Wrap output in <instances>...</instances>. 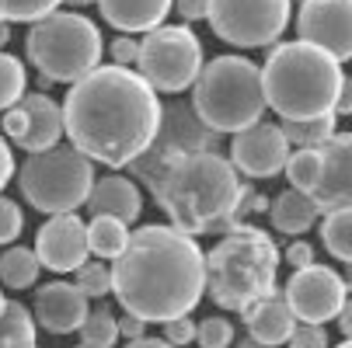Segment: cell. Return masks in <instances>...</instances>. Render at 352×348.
<instances>
[{"label":"cell","instance_id":"cell-1","mask_svg":"<svg viewBox=\"0 0 352 348\" xmlns=\"http://www.w3.org/2000/svg\"><path fill=\"white\" fill-rule=\"evenodd\" d=\"M161 97L129 67H98L77 84H70L63 102L67 139L94 164L129 167L161 126Z\"/></svg>","mask_w":352,"mask_h":348},{"label":"cell","instance_id":"cell-2","mask_svg":"<svg viewBox=\"0 0 352 348\" xmlns=\"http://www.w3.org/2000/svg\"><path fill=\"white\" fill-rule=\"evenodd\" d=\"M112 279V292L126 314L146 324H164L192 314V307L203 300L206 255L195 237L175 230L171 223L140 227L116 258Z\"/></svg>","mask_w":352,"mask_h":348},{"label":"cell","instance_id":"cell-3","mask_svg":"<svg viewBox=\"0 0 352 348\" xmlns=\"http://www.w3.org/2000/svg\"><path fill=\"white\" fill-rule=\"evenodd\" d=\"M161 213H168V223L188 237L206 233H227L234 223H241V202L248 195V185H241V174L230 157L217 150H195L168 161L154 181L146 185Z\"/></svg>","mask_w":352,"mask_h":348},{"label":"cell","instance_id":"cell-4","mask_svg":"<svg viewBox=\"0 0 352 348\" xmlns=\"http://www.w3.org/2000/svg\"><path fill=\"white\" fill-rule=\"evenodd\" d=\"M262 80H265L269 108L283 122H300V119H321L335 112L345 73L331 53L296 38V42L272 45V53L262 67Z\"/></svg>","mask_w":352,"mask_h":348},{"label":"cell","instance_id":"cell-5","mask_svg":"<svg viewBox=\"0 0 352 348\" xmlns=\"http://www.w3.org/2000/svg\"><path fill=\"white\" fill-rule=\"evenodd\" d=\"M279 247L258 230L234 223L206 255V292L223 310H248L276 292Z\"/></svg>","mask_w":352,"mask_h":348},{"label":"cell","instance_id":"cell-6","mask_svg":"<svg viewBox=\"0 0 352 348\" xmlns=\"http://www.w3.org/2000/svg\"><path fill=\"white\" fill-rule=\"evenodd\" d=\"M192 105L199 119L220 136L262 122V115L269 112L262 67H255L248 56L210 60L192 87Z\"/></svg>","mask_w":352,"mask_h":348},{"label":"cell","instance_id":"cell-7","mask_svg":"<svg viewBox=\"0 0 352 348\" xmlns=\"http://www.w3.org/2000/svg\"><path fill=\"white\" fill-rule=\"evenodd\" d=\"M25 53L42 77L60 84H77L80 77L102 67L105 42L91 18L77 11H53L49 18L28 28Z\"/></svg>","mask_w":352,"mask_h":348},{"label":"cell","instance_id":"cell-8","mask_svg":"<svg viewBox=\"0 0 352 348\" xmlns=\"http://www.w3.org/2000/svg\"><path fill=\"white\" fill-rule=\"evenodd\" d=\"M14 178L32 209L60 216L87 202L94 188V161L80 154L74 143H56L42 154H28Z\"/></svg>","mask_w":352,"mask_h":348},{"label":"cell","instance_id":"cell-9","mask_svg":"<svg viewBox=\"0 0 352 348\" xmlns=\"http://www.w3.org/2000/svg\"><path fill=\"white\" fill-rule=\"evenodd\" d=\"M140 77L157 94H182L203 73V42L188 25H161L140 38Z\"/></svg>","mask_w":352,"mask_h":348},{"label":"cell","instance_id":"cell-10","mask_svg":"<svg viewBox=\"0 0 352 348\" xmlns=\"http://www.w3.org/2000/svg\"><path fill=\"white\" fill-rule=\"evenodd\" d=\"M293 0H210V28L237 49L276 45L289 28Z\"/></svg>","mask_w":352,"mask_h":348},{"label":"cell","instance_id":"cell-11","mask_svg":"<svg viewBox=\"0 0 352 348\" xmlns=\"http://www.w3.org/2000/svg\"><path fill=\"white\" fill-rule=\"evenodd\" d=\"M217 143H220V132L210 129L203 119H199L195 105H185V102H171L164 112H161V126H157V136L154 143H150V150L140 154L129 171L140 178V185L146 188L150 181H154V174L182 157V154H195V150H217Z\"/></svg>","mask_w":352,"mask_h":348},{"label":"cell","instance_id":"cell-12","mask_svg":"<svg viewBox=\"0 0 352 348\" xmlns=\"http://www.w3.org/2000/svg\"><path fill=\"white\" fill-rule=\"evenodd\" d=\"M345 279L328 268V265H307V268H296L286 282V303L296 314L300 324H328L342 314L345 307Z\"/></svg>","mask_w":352,"mask_h":348},{"label":"cell","instance_id":"cell-13","mask_svg":"<svg viewBox=\"0 0 352 348\" xmlns=\"http://www.w3.org/2000/svg\"><path fill=\"white\" fill-rule=\"evenodd\" d=\"M296 32L338 63L352 60V0H300Z\"/></svg>","mask_w":352,"mask_h":348},{"label":"cell","instance_id":"cell-14","mask_svg":"<svg viewBox=\"0 0 352 348\" xmlns=\"http://www.w3.org/2000/svg\"><path fill=\"white\" fill-rule=\"evenodd\" d=\"M289 139L276 122H255L230 139V161L244 178H276L289 164Z\"/></svg>","mask_w":352,"mask_h":348},{"label":"cell","instance_id":"cell-15","mask_svg":"<svg viewBox=\"0 0 352 348\" xmlns=\"http://www.w3.org/2000/svg\"><path fill=\"white\" fill-rule=\"evenodd\" d=\"M35 255L42 262V268L49 272H77L91 247H87V223L77 216V213H60V216H49L42 227H38V237H35Z\"/></svg>","mask_w":352,"mask_h":348},{"label":"cell","instance_id":"cell-16","mask_svg":"<svg viewBox=\"0 0 352 348\" xmlns=\"http://www.w3.org/2000/svg\"><path fill=\"white\" fill-rule=\"evenodd\" d=\"M314 198L321 213L352 209V132H335L321 146V181Z\"/></svg>","mask_w":352,"mask_h":348},{"label":"cell","instance_id":"cell-17","mask_svg":"<svg viewBox=\"0 0 352 348\" xmlns=\"http://www.w3.org/2000/svg\"><path fill=\"white\" fill-rule=\"evenodd\" d=\"M32 314L45 331L70 334V331L84 327L91 307H87V296L77 289V282H45L35 289Z\"/></svg>","mask_w":352,"mask_h":348},{"label":"cell","instance_id":"cell-18","mask_svg":"<svg viewBox=\"0 0 352 348\" xmlns=\"http://www.w3.org/2000/svg\"><path fill=\"white\" fill-rule=\"evenodd\" d=\"M244 314V324H248V334L255 338V341H262L265 348H279V345H289V338H293V331H296V314L289 310V303H286V296H279V292H272V296H265V300H258V303H251L248 310H241Z\"/></svg>","mask_w":352,"mask_h":348},{"label":"cell","instance_id":"cell-19","mask_svg":"<svg viewBox=\"0 0 352 348\" xmlns=\"http://www.w3.org/2000/svg\"><path fill=\"white\" fill-rule=\"evenodd\" d=\"M18 105L28 115V132L21 139V150L42 154V150H49V146H56L63 139V132H67V126H63V105H56L49 94L32 91V94L21 97Z\"/></svg>","mask_w":352,"mask_h":348},{"label":"cell","instance_id":"cell-20","mask_svg":"<svg viewBox=\"0 0 352 348\" xmlns=\"http://www.w3.org/2000/svg\"><path fill=\"white\" fill-rule=\"evenodd\" d=\"M84 206H87L91 216H116V220H122V223H136L140 213H143L140 185L129 181V178H122V174L98 178Z\"/></svg>","mask_w":352,"mask_h":348},{"label":"cell","instance_id":"cell-21","mask_svg":"<svg viewBox=\"0 0 352 348\" xmlns=\"http://www.w3.org/2000/svg\"><path fill=\"white\" fill-rule=\"evenodd\" d=\"M171 8H175V0H98L102 18L126 35H146V32L161 28Z\"/></svg>","mask_w":352,"mask_h":348},{"label":"cell","instance_id":"cell-22","mask_svg":"<svg viewBox=\"0 0 352 348\" xmlns=\"http://www.w3.org/2000/svg\"><path fill=\"white\" fill-rule=\"evenodd\" d=\"M321 206H318V198L307 195V192H296V188H286L272 198V206H269V223L286 233V237H300V233H307L318 220H321Z\"/></svg>","mask_w":352,"mask_h":348},{"label":"cell","instance_id":"cell-23","mask_svg":"<svg viewBox=\"0 0 352 348\" xmlns=\"http://www.w3.org/2000/svg\"><path fill=\"white\" fill-rule=\"evenodd\" d=\"M129 237H133L129 223H122L116 216H91V223H87V247L102 262H116L126 251Z\"/></svg>","mask_w":352,"mask_h":348},{"label":"cell","instance_id":"cell-24","mask_svg":"<svg viewBox=\"0 0 352 348\" xmlns=\"http://www.w3.org/2000/svg\"><path fill=\"white\" fill-rule=\"evenodd\" d=\"M321 244L331 258L352 265V209H331L321 216Z\"/></svg>","mask_w":352,"mask_h":348},{"label":"cell","instance_id":"cell-25","mask_svg":"<svg viewBox=\"0 0 352 348\" xmlns=\"http://www.w3.org/2000/svg\"><path fill=\"white\" fill-rule=\"evenodd\" d=\"M42 272V262L35 255V247L28 251V247H11V251H4V258H0V282H4L8 289H28L35 286Z\"/></svg>","mask_w":352,"mask_h":348},{"label":"cell","instance_id":"cell-26","mask_svg":"<svg viewBox=\"0 0 352 348\" xmlns=\"http://www.w3.org/2000/svg\"><path fill=\"white\" fill-rule=\"evenodd\" d=\"M0 348H35V314L25 303H8L0 314Z\"/></svg>","mask_w":352,"mask_h":348},{"label":"cell","instance_id":"cell-27","mask_svg":"<svg viewBox=\"0 0 352 348\" xmlns=\"http://www.w3.org/2000/svg\"><path fill=\"white\" fill-rule=\"evenodd\" d=\"M286 181L296 192H307L314 195L318 181H321V146H307V150H293L289 164H286Z\"/></svg>","mask_w":352,"mask_h":348},{"label":"cell","instance_id":"cell-28","mask_svg":"<svg viewBox=\"0 0 352 348\" xmlns=\"http://www.w3.org/2000/svg\"><path fill=\"white\" fill-rule=\"evenodd\" d=\"M289 146L296 150H307V146H324L335 136V112L321 115V119H300V122H279Z\"/></svg>","mask_w":352,"mask_h":348},{"label":"cell","instance_id":"cell-29","mask_svg":"<svg viewBox=\"0 0 352 348\" xmlns=\"http://www.w3.org/2000/svg\"><path fill=\"white\" fill-rule=\"evenodd\" d=\"M119 317H112L109 307H94L80 327V345H91V348H112L119 341Z\"/></svg>","mask_w":352,"mask_h":348},{"label":"cell","instance_id":"cell-30","mask_svg":"<svg viewBox=\"0 0 352 348\" xmlns=\"http://www.w3.org/2000/svg\"><path fill=\"white\" fill-rule=\"evenodd\" d=\"M21 97H25V63L0 49V112L14 108Z\"/></svg>","mask_w":352,"mask_h":348},{"label":"cell","instance_id":"cell-31","mask_svg":"<svg viewBox=\"0 0 352 348\" xmlns=\"http://www.w3.org/2000/svg\"><path fill=\"white\" fill-rule=\"evenodd\" d=\"M77 279V289L87 296V300H102V296H109L112 292V286H116V279H112V268L105 265V262H84L77 272H74Z\"/></svg>","mask_w":352,"mask_h":348},{"label":"cell","instance_id":"cell-32","mask_svg":"<svg viewBox=\"0 0 352 348\" xmlns=\"http://www.w3.org/2000/svg\"><path fill=\"white\" fill-rule=\"evenodd\" d=\"M63 0H0V18L4 21H42L49 18Z\"/></svg>","mask_w":352,"mask_h":348},{"label":"cell","instance_id":"cell-33","mask_svg":"<svg viewBox=\"0 0 352 348\" xmlns=\"http://www.w3.org/2000/svg\"><path fill=\"white\" fill-rule=\"evenodd\" d=\"M195 341L199 348H227L234 341V324L223 317H203L195 327Z\"/></svg>","mask_w":352,"mask_h":348},{"label":"cell","instance_id":"cell-34","mask_svg":"<svg viewBox=\"0 0 352 348\" xmlns=\"http://www.w3.org/2000/svg\"><path fill=\"white\" fill-rule=\"evenodd\" d=\"M25 227V216H21V206L14 198H4L0 195V244H11Z\"/></svg>","mask_w":352,"mask_h":348},{"label":"cell","instance_id":"cell-35","mask_svg":"<svg viewBox=\"0 0 352 348\" xmlns=\"http://www.w3.org/2000/svg\"><path fill=\"white\" fill-rule=\"evenodd\" d=\"M109 56H112V63L116 67H136V60H140V42L133 38V35H119V38H112V45H109Z\"/></svg>","mask_w":352,"mask_h":348},{"label":"cell","instance_id":"cell-36","mask_svg":"<svg viewBox=\"0 0 352 348\" xmlns=\"http://www.w3.org/2000/svg\"><path fill=\"white\" fill-rule=\"evenodd\" d=\"M289 348H328V331L321 324H296Z\"/></svg>","mask_w":352,"mask_h":348},{"label":"cell","instance_id":"cell-37","mask_svg":"<svg viewBox=\"0 0 352 348\" xmlns=\"http://www.w3.org/2000/svg\"><path fill=\"white\" fill-rule=\"evenodd\" d=\"M161 327H164V341H171V345L178 348V345L195 341V327H199V324L185 314V317H171V321H164Z\"/></svg>","mask_w":352,"mask_h":348},{"label":"cell","instance_id":"cell-38","mask_svg":"<svg viewBox=\"0 0 352 348\" xmlns=\"http://www.w3.org/2000/svg\"><path fill=\"white\" fill-rule=\"evenodd\" d=\"M4 136L8 139H14L18 146H21V139H25V132H28V115H25V108L21 105H14V108H8V115H4Z\"/></svg>","mask_w":352,"mask_h":348},{"label":"cell","instance_id":"cell-39","mask_svg":"<svg viewBox=\"0 0 352 348\" xmlns=\"http://www.w3.org/2000/svg\"><path fill=\"white\" fill-rule=\"evenodd\" d=\"M286 265H293V272L314 265V247H311L307 240H293V244L286 247Z\"/></svg>","mask_w":352,"mask_h":348},{"label":"cell","instance_id":"cell-40","mask_svg":"<svg viewBox=\"0 0 352 348\" xmlns=\"http://www.w3.org/2000/svg\"><path fill=\"white\" fill-rule=\"evenodd\" d=\"M175 11L188 25V21H199V18H210V0H175Z\"/></svg>","mask_w":352,"mask_h":348},{"label":"cell","instance_id":"cell-41","mask_svg":"<svg viewBox=\"0 0 352 348\" xmlns=\"http://www.w3.org/2000/svg\"><path fill=\"white\" fill-rule=\"evenodd\" d=\"M18 174V164H14V154H11V146L8 139H0V192L8 188V181Z\"/></svg>","mask_w":352,"mask_h":348},{"label":"cell","instance_id":"cell-42","mask_svg":"<svg viewBox=\"0 0 352 348\" xmlns=\"http://www.w3.org/2000/svg\"><path fill=\"white\" fill-rule=\"evenodd\" d=\"M269 206H272V198H269V195H258V192H251V188H248L244 202H241V216H251V213H269Z\"/></svg>","mask_w":352,"mask_h":348},{"label":"cell","instance_id":"cell-43","mask_svg":"<svg viewBox=\"0 0 352 348\" xmlns=\"http://www.w3.org/2000/svg\"><path fill=\"white\" fill-rule=\"evenodd\" d=\"M143 331H146V321H140V317H133V314L119 317V334H122V338L136 341V338H143Z\"/></svg>","mask_w":352,"mask_h":348},{"label":"cell","instance_id":"cell-44","mask_svg":"<svg viewBox=\"0 0 352 348\" xmlns=\"http://www.w3.org/2000/svg\"><path fill=\"white\" fill-rule=\"evenodd\" d=\"M335 115H352V77H345V84H342V94H338Z\"/></svg>","mask_w":352,"mask_h":348},{"label":"cell","instance_id":"cell-45","mask_svg":"<svg viewBox=\"0 0 352 348\" xmlns=\"http://www.w3.org/2000/svg\"><path fill=\"white\" fill-rule=\"evenodd\" d=\"M126 348H175V345L164 341V338H136V341H129Z\"/></svg>","mask_w":352,"mask_h":348},{"label":"cell","instance_id":"cell-46","mask_svg":"<svg viewBox=\"0 0 352 348\" xmlns=\"http://www.w3.org/2000/svg\"><path fill=\"white\" fill-rule=\"evenodd\" d=\"M338 327H342L345 338H352V300H345V307H342V314H338Z\"/></svg>","mask_w":352,"mask_h":348},{"label":"cell","instance_id":"cell-47","mask_svg":"<svg viewBox=\"0 0 352 348\" xmlns=\"http://www.w3.org/2000/svg\"><path fill=\"white\" fill-rule=\"evenodd\" d=\"M11 42V21H4V18H0V49H4Z\"/></svg>","mask_w":352,"mask_h":348},{"label":"cell","instance_id":"cell-48","mask_svg":"<svg viewBox=\"0 0 352 348\" xmlns=\"http://www.w3.org/2000/svg\"><path fill=\"white\" fill-rule=\"evenodd\" d=\"M237 348H265V345H262V341H255V338H251V334H248V341H241Z\"/></svg>","mask_w":352,"mask_h":348},{"label":"cell","instance_id":"cell-49","mask_svg":"<svg viewBox=\"0 0 352 348\" xmlns=\"http://www.w3.org/2000/svg\"><path fill=\"white\" fill-rule=\"evenodd\" d=\"M63 4H70V8H87V4H98V0H63Z\"/></svg>","mask_w":352,"mask_h":348},{"label":"cell","instance_id":"cell-50","mask_svg":"<svg viewBox=\"0 0 352 348\" xmlns=\"http://www.w3.org/2000/svg\"><path fill=\"white\" fill-rule=\"evenodd\" d=\"M342 279H345V286L352 289V265H345V272H342Z\"/></svg>","mask_w":352,"mask_h":348},{"label":"cell","instance_id":"cell-51","mask_svg":"<svg viewBox=\"0 0 352 348\" xmlns=\"http://www.w3.org/2000/svg\"><path fill=\"white\" fill-rule=\"evenodd\" d=\"M8 303H11V300H4V292H0V314H4V310H8Z\"/></svg>","mask_w":352,"mask_h":348},{"label":"cell","instance_id":"cell-52","mask_svg":"<svg viewBox=\"0 0 352 348\" xmlns=\"http://www.w3.org/2000/svg\"><path fill=\"white\" fill-rule=\"evenodd\" d=\"M338 348H352V338H345V341H342V345H338Z\"/></svg>","mask_w":352,"mask_h":348},{"label":"cell","instance_id":"cell-53","mask_svg":"<svg viewBox=\"0 0 352 348\" xmlns=\"http://www.w3.org/2000/svg\"><path fill=\"white\" fill-rule=\"evenodd\" d=\"M77 348H91V345H77Z\"/></svg>","mask_w":352,"mask_h":348}]
</instances>
